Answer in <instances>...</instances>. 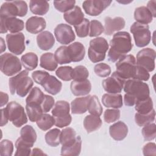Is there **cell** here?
Segmentation results:
<instances>
[{
    "label": "cell",
    "instance_id": "cell-1",
    "mask_svg": "<svg viewBox=\"0 0 156 156\" xmlns=\"http://www.w3.org/2000/svg\"><path fill=\"white\" fill-rule=\"evenodd\" d=\"M110 46L108 59L111 62H115L132 50L133 44L130 35L124 31L115 33L110 40Z\"/></svg>",
    "mask_w": 156,
    "mask_h": 156
},
{
    "label": "cell",
    "instance_id": "cell-2",
    "mask_svg": "<svg viewBox=\"0 0 156 156\" xmlns=\"http://www.w3.org/2000/svg\"><path fill=\"white\" fill-rule=\"evenodd\" d=\"M123 89L126 94L134 98L136 101L146 99L150 94L149 88L146 83L133 79L126 80Z\"/></svg>",
    "mask_w": 156,
    "mask_h": 156
},
{
    "label": "cell",
    "instance_id": "cell-3",
    "mask_svg": "<svg viewBox=\"0 0 156 156\" xmlns=\"http://www.w3.org/2000/svg\"><path fill=\"white\" fill-rule=\"evenodd\" d=\"M28 10L27 3L24 1H10L4 2L0 9V18L24 16Z\"/></svg>",
    "mask_w": 156,
    "mask_h": 156
},
{
    "label": "cell",
    "instance_id": "cell-4",
    "mask_svg": "<svg viewBox=\"0 0 156 156\" xmlns=\"http://www.w3.org/2000/svg\"><path fill=\"white\" fill-rule=\"evenodd\" d=\"M108 43L103 37H97L90 41L88 49V56L93 63H98L104 60L108 49Z\"/></svg>",
    "mask_w": 156,
    "mask_h": 156
},
{
    "label": "cell",
    "instance_id": "cell-5",
    "mask_svg": "<svg viewBox=\"0 0 156 156\" xmlns=\"http://www.w3.org/2000/svg\"><path fill=\"white\" fill-rule=\"evenodd\" d=\"M21 63L20 59L12 54L4 53L0 56V69L7 76L15 75L21 70Z\"/></svg>",
    "mask_w": 156,
    "mask_h": 156
},
{
    "label": "cell",
    "instance_id": "cell-6",
    "mask_svg": "<svg viewBox=\"0 0 156 156\" xmlns=\"http://www.w3.org/2000/svg\"><path fill=\"white\" fill-rule=\"evenodd\" d=\"M9 120L16 127H20L27 122V118L24 107L15 101L9 102L5 108Z\"/></svg>",
    "mask_w": 156,
    "mask_h": 156
},
{
    "label": "cell",
    "instance_id": "cell-7",
    "mask_svg": "<svg viewBox=\"0 0 156 156\" xmlns=\"http://www.w3.org/2000/svg\"><path fill=\"white\" fill-rule=\"evenodd\" d=\"M136 65V58L133 55H124L116 62V72L126 81L132 78Z\"/></svg>",
    "mask_w": 156,
    "mask_h": 156
},
{
    "label": "cell",
    "instance_id": "cell-8",
    "mask_svg": "<svg viewBox=\"0 0 156 156\" xmlns=\"http://www.w3.org/2000/svg\"><path fill=\"white\" fill-rule=\"evenodd\" d=\"M130 30L133 34L136 46L143 48L146 46L150 43L151 40V33L147 24L135 22L130 26Z\"/></svg>",
    "mask_w": 156,
    "mask_h": 156
},
{
    "label": "cell",
    "instance_id": "cell-9",
    "mask_svg": "<svg viewBox=\"0 0 156 156\" xmlns=\"http://www.w3.org/2000/svg\"><path fill=\"white\" fill-rule=\"evenodd\" d=\"M155 51L152 48H147L140 51L136 55V63L148 72L153 71L155 69Z\"/></svg>",
    "mask_w": 156,
    "mask_h": 156
},
{
    "label": "cell",
    "instance_id": "cell-10",
    "mask_svg": "<svg viewBox=\"0 0 156 156\" xmlns=\"http://www.w3.org/2000/svg\"><path fill=\"white\" fill-rule=\"evenodd\" d=\"M6 41L9 51L15 55H20L25 50V37L21 32L7 34Z\"/></svg>",
    "mask_w": 156,
    "mask_h": 156
},
{
    "label": "cell",
    "instance_id": "cell-11",
    "mask_svg": "<svg viewBox=\"0 0 156 156\" xmlns=\"http://www.w3.org/2000/svg\"><path fill=\"white\" fill-rule=\"evenodd\" d=\"M54 35L58 42L66 45L72 43L76 38L72 27L66 24H59L54 29Z\"/></svg>",
    "mask_w": 156,
    "mask_h": 156
},
{
    "label": "cell",
    "instance_id": "cell-12",
    "mask_svg": "<svg viewBox=\"0 0 156 156\" xmlns=\"http://www.w3.org/2000/svg\"><path fill=\"white\" fill-rule=\"evenodd\" d=\"M112 2L107 0H87L83 2L82 7L87 14L95 16L99 15Z\"/></svg>",
    "mask_w": 156,
    "mask_h": 156
},
{
    "label": "cell",
    "instance_id": "cell-13",
    "mask_svg": "<svg viewBox=\"0 0 156 156\" xmlns=\"http://www.w3.org/2000/svg\"><path fill=\"white\" fill-rule=\"evenodd\" d=\"M125 80L120 77L116 72L113 73L110 77L104 79L102 85L104 90L108 93L118 94L123 89Z\"/></svg>",
    "mask_w": 156,
    "mask_h": 156
},
{
    "label": "cell",
    "instance_id": "cell-14",
    "mask_svg": "<svg viewBox=\"0 0 156 156\" xmlns=\"http://www.w3.org/2000/svg\"><path fill=\"white\" fill-rule=\"evenodd\" d=\"M1 20V33L4 34L9 31L11 34L19 33L24 27V21L16 17L0 18Z\"/></svg>",
    "mask_w": 156,
    "mask_h": 156
},
{
    "label": "cell",
    "instance_id": "cell-15",
    "mask_svg": "<svg viewBox=\"0 0 156 156\" xmlns=\"http://www.w3.org/2000/svg\"><path fill=\"white\" fill-rule=\"evenodd\" d=\"M104 33L107 35H112L114 32L122 29L125 27L126 21L120 16L111 18L107 16L104 20Z\"/></svg>",
    "mask_w": 156,
    "mask_h": 156
},
{
    "label": "cell",
    "instance_id": "cell-16",
    "mask_svg": "<svg viewBox=\"0 0 156 156\" xmlns=\"http://www.w3.org/2000/svg\"><path fill=\"white\" fill-rule=\"evenodd\" d=\"M46 26L45 20L42 17L32 16L26 22V29L29 33L35 34L42 32Z\"/></svg>",
    "mask_w": 156,
    "mask_h": 156
},
{
    "label": "cell",
    "instance_id": "cell-17",
    "mask_svg": "<svg viewBox=\"0 0 156 156\" xmlns=\"http://www.w3.org/2000/svg\"><path fill=\"white\" fill-rule=\"evenodd\" d=\"M72 93L76 96L87 95L91 90V84L89 80H73L70 85Z\"/></svg>",
    "mask_w": 156,
    "mask_h": 156
},
{
    "label": "cell",
    "instance_id": "cell-18",
    "mask_svg": "<svg viewBox=\"0 0 156 156\" xmlns=\"http://www.w3.org/2000/svg\"><path fill=\"white\" fill-rule=\"evenodd\" d=\"M68 52L71 62H78L84 58L85 49L83 44L80 42H74L67 46Z\"/></svg>",
    "mask_w": 156,
    "mask_h": 156
},
{
    "label": "cell",
    "instance_id": "cell-19",
    "mask_svg": "<svg viewBox=\"0 0 156 156\" xmlns=\"http://www.w3.org/2000/svg\"><path fill=\"white\" fill-rule=\"evenodd\" d=\"M109 133L115 140L121 141L127 136L128 127L124 122L118 121L110 126Z\"/></svg>",
    "mask_w": 156,
    "mask_h": 156
},
{
    "label": "cell",
    "instance_id": "cell-20",
    "mask_svg": "<svg viewBox=\"0 0 156 156\" xmlns=\"http://www.w3.org/2000/svg\"><path fill=\"white\" fill-rule=\"evenodd\" d=\"M37 43L38 48L43 51L51 49L55 44V38L53 34L48 31H43L37 37Z\"/></svg>",
    "mask_w": 156,
    "mask_h": 156
},
{
    "label": "cell",
    "instance_id": "cell-21",
    "mask_svg": "<svg viewBox=\"0 0 156 156\" xmlns=\"http://www.w3.org/2000/svg\"><path fill=\"white\" fill-rule=\"evenodd\" d=\"M63 18L68 24L74 26L83 21L84 14L79 6L75 5L72 9L64 13Z\"/></svg>",
    "mask_w": 156,
    "mask_h": 156
},
{
    "label": "cell",
    "instance_id": "cell-22",
    "mask_svg": "<svg viewBox=\"0 0 156 156\" xmlns=\"http://www.w3.org/2000/svg\"><path fill=\"white\" fill-rule=\"evenodd\" d=\"M102 102L103 105L107 108H119L122 107L123 104L122 97L119 93H106L102 97Z\"/></svg>",
    "mask_w": 156,
    "mask_h": 156
},
{
    "label": "cell",
    "instance_id": "cell-23",
    "mask_svg": "<svg viewBox=\"0 0 156 156\" xmlns=\"http://www.w3.org/2000/svg\"><path fill=\"white\" fill-rule=\"evenodd\" d=\"M91 95L85 97L77 98L71 103V112L73 114H83L87 111L88 104Z\"/></svg>",
    "mask_w": 156,
    "mask_h": 156
},
{
    "label": "cell",
    "instance_id": "cell-24",
    "mask_svg": "<svg viewBox=\"0 0 156 156\" xmlns=\"http://www.w3.org/2000/svg\"><path fill=\"white\" fill-rule=\"evenodd\" d=\"M69 104L65 101H57L52 110V115L54 118H65L70 116Z\"/></svg>",
    "mask_w": 156,
    "mask_h": 156
},
{
    "label": "cell",
    "instance_id": "cell-25",
    "mask_svg": "<svg viewBox=\"0 0 156 156\" xmlns=\"http://www.w3.org/2000/svg\"><path fill=\"white\" fill-rule=\"evenodd\" d=\"M41 86L46 92L51 94L55 95L61 91L62 83L55 77L50 75Z\"/></svg>",
    "mask_w": 156,
    "mask_h": 156
},
{
    "label": "cell",
    "instance_id": "cell-26",
    "mask_svg": "<svg viewBox=\"0 0 156 156\" xmlns=\"http://www.w3.org/2000/svg\"><path fill=\"white\" fill-rule=\"evenodd\" d=\"M134 18L137 23L147 24L152 21L153 16L146 7L141 6L135 10Z\"/></svg>",
    "mask_w": 156,
    "mask_h": 156
},
{
    "label": "cell",
    "instance_id": "cell-27",
    "mask_svg": "<svg viewBox=\"0 0 156 156\" xmlns=\"http://www.w3.org/2000/svg\"><path fill=\"white\" fill-rule=\"evenodd\" d=\"M82 148V139L80 136H77L76 140L68 146H62V155H79Z\"/></svg>",
    "mask_w": 156,
    "mask_h": 156
},
{
    "label": "cell",
    "instance_id": "cell-28",
    "mask_svg": "<svg viewBox=\"0 0 156 156\" xmlns=\"http://www.w3.org/2000/svg\"><path fill=\"white\" fill-rule=\"evenodd\" d=\"M102 122L99 116L89 115L83 119V126L87 133H91L98 130L102 126Z\"/></svg>",
    "mask_w": 156,
    "mask_h": 156
},
{
    "label": "cell",
    "instance_id": "cell-29",
    "mask_svg": "<svg viewBox=\"0 0 156 156\" xmlns=\"http://www.w3.org/2000/svg\"><path fill=\"white\" fill-rule=\"evenodd\" d=\"M40 66L46 70L53 71L57 68L58 63L52 52H46L40 57Z\"/></svg>",
    "mask_w": 156,
    "mask_h": 156
},
{
    "label": "cell",
    "instance_id": "cell-30",
    "mask_svg": "<svg viewBox=\"0 0 156 156\" xmlns=\"http://www.w3.org/2000/svg\"><path fill=\"white\" fill-rule=\"evenodd\" d=\"M29 8L34 14L44 15L48 12L49 4L46 1L31 0L29 2Z\"/></svg>",
    "mask_w": 156,
    "mask_h": 156
},
{
    "label": "cell",
    "instance_id": "cell-31",
    "mask_svg": "<svg viewBox=\"0 0 156 156\" xmlns=\"http://www.w3.org/2000/svg\"><path fill=\"white\" fill-rule=\"evenodd\" d=\"M34 85V82L32 79L27 76L23 77L16 88V93L20 97H24L31 90Z\"/></svg>",
    "mask_w": 156,
    "mask_h": 156
},
{
    "label": "cell",
    "instance_id": "cell-32",
    "mask_svg": "<svg viewBox=\"0 0 156 156\" xmlns=\"http://www.w3.org/2000/svg\"><path fill=\"white\" fill-rule=\"evenodd\" d=\"M37 133L34 129L30 125L23 127L20 130V138L26 143L33 146L37 140Z\"/></svg>",
    "mask_w": 156,
    "mask_h": 156
},
{
    "label": "cell",
    "instance_id": "cell-33",
    "mask_svg": "<svg viewBox=\"0 0 156 156\" xmlns=\"http://www.w3.org/2000/svg\"><path fill=\"white\" fill-rule=\"evenodd\" d=\"M21 62L24 68L27 71H32L37 67L38 58L36 54L30 52L22 55Z\"/></svg>",
    "mask_w": 156,
    "mask_h": 156
},
{
    "label": "cell",
    "instance_id": "cell-34",
    "mask_svg": "<svg viewBox=\"0 0 156 156\" xmlns=\"http://www.w3.org/2000/svg\"><path fill=\"white\" fill-rule=\"evenodd\" d=\"M76 132L73 128H65L60 132V144L62 146H65L71 144L76 140Z\"/></svg>",
    "mask_w": 156,
    "mask_h": 156
},
{
    "label": "cell",
    "instance_id": "cell-35",
    "mask_svg": "<svg viewBox=\"0 0 156 156\" xmlns=\"http://www.w3.org/2000/svg\"><path fill=\"white\" fill-rule=\"evenodd\" d=\"M44 94L41 91V90L37 87H34L32 88L26 98V104H38L41 105Z\"/></svg>",
    "mask_w": 156,
    "mask_h": 156
},
{
    "label": "cell",
    "instance_id": "cell-36",
    "mask_svg": "<svg viewBox=\"0 0 156 156\" xmlns=\"http://www.w3.org/2000/svg\"><path fill=\"white\" fill-rule=\"evenodd\" d=\"M135 105V110L140 114H147L154 109L153 102L150 96L145 99L136 101Z\"/></svg>",
    "mask_w": 156,
    "mask_h": 156
},
{
    "label": "cell",
    "instance_id": "cell-37",
    "mask_svg": "<svg viewBox=\"0 0 156 156\" xmlns=\"http://www.w3.org/2000/svg\"><path fill=\"white\" fill-rule=\"evenodd\" d=\"M26 110L31 122H37L43 113L41 105L38 104H26Z\"/></svg>",
    "mask_w": 156,
    "mask_h": 156
},
{
    "label": "cell",
    "instance_id": "cell-38",
    "mask_svg": "<svg viewBox=\"0 0 156 156\" xmlns=\"http://www.w3.org/2000/svg\"><path fill=\"white\" fill-rule=\"evenodd\" d=\"M88 112L93 115L100 116L102 113V107L98 98L96 95L90 96L88 104Z\"/></svg>",
    "mask_w": 156,
    "mask_h": 156
},
{
    "label": "cell",
    "instance_id": "cell-39",
    "mask_svg": "<svg viewBox=\"0 0 156 156\" xmlns=\"http://www.w3.org/2000/svg\"><path fill=\"white\" fill-rule=\"evenodd\" d=\"M155 118V112L153 109L150 113L147 114H140L136 113L135 115V121L136 124L140 126L143 127L154 121Z\"/></svg>",
    "mask_w": 156,
    "mask_h": 156
},
{
    "label": "cell",
    "instance_id": "cell-40",
    "mask_svg": "<svg viewBox=\"0 0 156 156\" xmlns=\"http://www.w3.org/2000/svg\"><path fill=\"white\" fill-rule=\"evenodd\" d=\"M37 126L42 130L46 131L51 129L55 124L54 118L53 116L44 113L40 116V118L36 122Z\"/></svg>",
    "mask_w": 156,
    "mask_h": 156
},
{
    "label": "cell",
    "instance_id": "cell-41",
    "mask_svg": "<svg viewBox=\"0 0 156 156\" xmlns=\"http://www.w3.org/2000/svg\"><path fill=\"white\" fill-rule=\"evenodd\" d=\"M54 55L56 62L60 65L67 64L71 62L68 52L67 46H62L58 48L55 51Z\"/></svg>",
    "mask_w": 156,
    "mask_h": 156
},
{
    "label": "cell",
    "instance_id": "cell-42",
    "mask_svg": "<svg viewBox=\"0 0 156 156\" xmlns=\"http://www.w3.org/2000/svg\"><path fill=\"white\" fill-rule=\"evenodd\" d=\"M61 131L57 128L49 130L44 136L46 143L51 147H56L59 145Z\"/></svg>",
    "mask_w": 156,
    "mask_h": 156
},
{
    "label": "cell",
    "instance_id": "cell-43",
    "mask_svg": "<svg viewBox=\"0 0 156 156\" xmlns=\"http://www.w3.org/2000/svg\"><path fill=\"white\" fill-rule=\"evenodd\" d=\"M32 147V146L24 142L20 137L15 142V147L16 149V151L15 153V155H30L32 152L30 148Z\"/></svg>",
    "mask_w": 156,
    "mask_h": 156
},
{
    "label": "cell",
    "instance_id": "cell-44",
    "mask_svg": "<svg viewBox=\"0 0 156 156\" xmlns=\"http://www.w3.org/2000/svg\"><path fill=\"white\" fill-rule=\"evenodd\" d=\"M89 76V72L87 68L83 65L76 66L73 69L72 79L73 80H83L87 79Z\"/></svg>",
    "mask_w": 156,
    "mask_h": 156
},
{
    "label": "cell",
    "instance_id": "cell-45",
    "mask_svg": "<svg viewBox=\"0 0 156 156\" xmlns=\"http://www.w3.org/2000/svg\"><path fill=\"white\" fill-rule=\"evenodd\" d=\"M55 8L60 12H66L72 9L76 4L74 0L65 1H54L53 2Z\"/></svg>",
    "mask_w": 156,
    "mask_h": 156
},
{
    "label": "cell",
    "instance_id": "cell-46",
    "mask_svg": "<svg viewBox=\"0 0 156 156\" xmlns=\"http://www.w3.org/2000/svg\"><path fill=\"white\" fill-rule=\"evenodd\" d=\"M73 68L69 66L58 67L55 71L56 76L63 81H69L72 80Z\"/></svg>",
    "mask_w": 156,
    "mask_h": 156
},
{
    "label": "cell",
    "instance_id": "cell-47",
    "mask_svg": "<svg viewBox=\"0 0 156 156\" xmlns=\"http://www.w3.org/2000/svg\"><path fill=\"white\" fill-rule=\"evenodd\" d=\"M142 135L145 141H152L156 136V126L154 122L143 126L141 130Z\"/></svg>",
    "mask_w": 156,
    "mask_h": 156
},
{
    "label": "cell",
    "instance_id": "cell-48",
    "mask_svg": "<svg viewBox=\"0 0 156 156\" xmlns=\"http://www.w3.org/2000/svg\"><path fill=\"white\" fill-rule=\"evenodd\" d=\"M74 27L79 37L84 38L89 35L90 21L88 19L84 18L80 24L74 26Z\"/></svg>",
    "mask_w": 156,
    "mask_h": 156
},
{
    "label": "cell",
    "instance_id": "cell-49",
    "mask_svg": "<svg viewBox=\"0 0 156 156\" xmlns=\"http://www.w3.org/2000/svg\"><path fill=\"white\" fill-rule=\"evenodd\" d=\"M29 74V73L26 70H23L20 73H18L15 76L12 77L9 80V90L10 91V93L12 94H14L16 93V88L20 81V80L25 77L27 76Z\"/></svg>",
    "mask_w": 156,
    "mask_h": 156
},
{
    "label": "cell",
    "instance_id": "cell-50",
    "mask_svg": "<svg viewBox=\"0 0 156 156\" xmlns=\"http://www.w3.org/2000/svg\"><path fill=\"white\" fill-rule=\"evenodd\" d=\"M104 32V27L99 21L93 20L90 22V32L88 35L90 37H98Z\"/></svg>",
    "mask_w": 156,
    "mask_h": 156
},
{
    "label": "cell",
    "instance_id": "cell-51",
    "mask_svg": "<svg viewBox=\"0 0 156 156\" xmlns=\"http://www.w3.org/2000/svg\"><path fill=\"white\" fill-rule=\"evenodd\" d=\"M111 71L110 66L105 63H98L94 67V73L101 77H108L111 74Z\"/></svg>",
    "mask_w": 156,
    "mask_h": 156
},
{
    "label": "cell",
    "instance_id": "cell-52",
    "mask_svg": "<svg viewBox=\"0 0 156 156\" xmlns=\"http://www.w3.org/2000/svg\"><path fill=\"white\" fill-rule=\"evenodd\" d=\"M150 75L149 72L144 68L136 65L132 79L139 80L141 81H147L149 80Z\"/></svg>",
    "mask_w": 156,
    "mask_h": 156
},
{
    "label": "cell",
    "instance_id": "cell-53",
    "mask_svg": "<svg viewBox=\"0 0 156 156\" xmlns=\"http://www.w3.org/2000/svg\"><path fill=\"white\" fill-rule=\"evenodd\" d=\"M120 118V110L118 108L107 109L104 113V119L107 123L116 121Z\"/></svg>",
    "mask_w": 156,
    "mask_h": 156
},
{
    "label": "cell",
    "instance_id": "cell-54",
    "mask_svg": "<svg viewBox=\"0 0 156 156\" xmlns=\"http://www.w3.org/2000/svg\"><path fill=\"white\" fill-rule=\"evenodd\" d=\"M13 151V144L9 140H3L0 143V155L1 156H11Z\"/></svg>",
    "mask_w": 156,
    "mask_h": 156
},
{
    "label": "cell",
    "instance_id": "cell-55",
    "mask_svg": "<svg viewBox=\"0 0 156 156\" xmlns=\"http://www.w3.org/2000/svg\"><path fill=\"white\" fill-rule=\"evenodd\" d=\"M50 74L44 71H35L32 73V77L37 84L42 85Z\"/></svg>",
    "mask_w": 156,
    "mask_h": 156
},
{
    "label": "cell",
    "instance_id": "cell-56",
    "mask_svg": "<svg viewBox=\"0 0 156 156\" xmlns=\"http://www.w3.org/2000/svg\"><path fill=\"white\" fill-rule=\"evenodd\" d=\"M55 104L54 99L49 95L44 94L43 101L41 104L43 113L49 112L52 108H53Z\"/></svg>",
    "mask_w": 156,
    "mask_h": 156
},
{
    "label": "cell",
    "instance_id": "cell-57",
    "mask_svg": "<svg viewBox=\"0 0 156 156\" xmlns=\"http://www.w3.org/2000/svg\"><path fill=\"white\" fill-rule=\"evenodd\" d=\"M144 155H156V145L154 143H148L145 144L143 148Z\"/></svg>",
    "mask_w": 156,
    "mask_h": 156
},
{
    "label": "cell",
    "instance_id": "cell-58",
    "mask_svg": "<svg viewBox=\"0 0 156 156\" xmlns=\"http://www.w3.org/2000/svg\"><path fill=\"white\" fill-rule=\"evenodd\" d=\"M124 102L127 106H133L136 103V99L129 94H125L124 96Z\"/></svg>",
    "mask_w": 156,
    "mask_h": 156
},
{
    "label": "cell",
    "instance_id": "cell-59",
    "mask_svg": "<svg viewBox=\"0 0 156 156\" xmlns=\"http://www.w3.org/2000/svg\"><path fill=\"white\" fill-rule=\"evenodd\" d=\"M155 4L156 1L155 0L149 1L147 4V8L151 13L152 16L155 18L156 16V10H155Z\"/></svg>",
    "mask_w": 156,
    "mask_h": 156
},
{
    "label": "cell",
    "instance_id": "cell-60",
    "mask_svg": "<svg viewBox=\"0 0 156 156\" xmlns=\"http://www.w3.org/2000/svg\"><path fill=\"white\" fill-rule=\"evenodd\" d=\"M1 126H5V124H7L9 118L6 113V111L5 108H1Z\"/></svg>",
    "mask_w": 156,
    "mask_h": 156
},
{
    "label": "cell",
    "instance_id": "cell-61",
    "mask_svg": "<svg viewBox=\"0 0 156 156\" xmlns=\"http://www.w3.org/2000/svg\"><path fill=\"white\" fill-rule=\"evenodd\" d=\"M1 95V107H2L4 105L7 104L9 101V96L7 93H5L2 91L0 93Z\"/></svg>",
    "mask_w": 156,
    "mask_h": 156
},
{
    "label": "cell",
    "instance_id": "cell-62",
    "mask_svg": "<svg viewBox=\"0 0 156 156\" xmlns=\"http://www.w3.org/2000/svg\"><path fill=\"white\" fill-rule=\"evenodd\" d=\"M46 155V154H44L43 151L39 148H34L33 149V150L31 152V154L30 155Z\"/></svg>",
    "mask_w": 156,
    "mask_h": 156
},
{
    "label": "cell",
    "instance_id": "cell-63",
    "mask_svg": "<svg viewBox=\"0 0 156 156\" xmlns=\"http://www.w3.org/2000/svg\"><path fill=\"white\" fill-rule=\"evenodd\" d=\"M5 41L4 39L1 37V52L2 53L4 51H5Z\"/></svg>",
    "mask_w": 156,
    "mask_h": 156
}]
</instances>
